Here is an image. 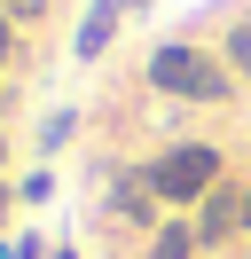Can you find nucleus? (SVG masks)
<instances>
[{
  "label": "nucleus",
  "instance_id": "obj_1",
  "mask_svg": "<svg viewBox=\"0 0 251 259\" xmlns=\"http://www.w3.org/2000/svg\"><path fill=\"white\" fill-rule=\"evenodd\" d=\"M149 87H165V95H188V102H228V71H220L204 48H181V39L149 55Z\"/></svg>",
  "mask_w": 251,
  "mask_h": 259
},
{
  "label": "nucleus",
  "instance_id": "obj_2",
  "mask_svg": "<svg viewBox=\"0 0 251 259\" xmlns=\"http://www.w3.org/2000/svg\"><path fill=\"white\" fill-rule=\"evenodd\" d=\"M149 189L165 196V204H188V196H212L220 189V157L204 142H188V149H165V157L149 165Z\"/></svg>",
  "mask_w": 251,
  "mask_h": 259
},
{
  "label": "nucleus",
  "instance_id": "obj_3",
  "mask_svg": "<svg viewBox=\"0 0 251 259\" xmlns=\"http://www.w3.org/2000/svg\"><path fill=\"white\" fill-rule=\"evenodd\" d=\"M228 228H243V196H235V189H212V196H204V220H196V236L212 243V236H228Z\"/></svg>",
  "mask_w": 251,
  "mask_h": 259
},
{
  "label": "nucleus",
  "instance_id": "obj_4",
  "mask_svg": "<svg viewBox=\"0 0 251 259\" xmlns=\"http://www.w3.org/2000/svg\"><path fill=\"white\" fill-rule=\"evenodd\" d=\"M118 8H126V0H94V8H87V24H78V55H102V48H110Z\"/></svg>",
  "mask_w": 251,
  "mask_h": 259
},
{
  "label": "nucleus",
  "instance_id": "obj_5",
  "mask_svg": "<svg viewBox=\"0 0 251 259\" xmlns=\"http://www.w3.org/2000/svg\"><path fill=\"white\" fill-rule=\"evenodd\" d=\"M149 196H157V189H149V173H141V181H126V189L110 196V212H118V220H134V228H141V220H149Z\"/></svg>",
  "mask_w": 251,
  "mask_h": 259
},
{
  "label": "nucleus",
  "instance_id": "obj_6",
  "mask_svg": "<svg viewBox=\"0 0 251 259\" xmlns=\"http://www.w3.org/2000/svg\"><path fill=\"white\" fill-rule=\"evenodd\" d=\"M196 243H204L196 228H165V236H157V251H149V259H196Z\"/></svg>",
  "mask_w": 251,
  "mask_h": 259
},
{
  "label": "nucleus",
  "instance_id": "obj_7",
  "mask_svg": "<svg viewBox=\"0 0 251 259\" xmlns=\"http://www.w3.org/2000/svg\"><path fill=\"white\" fill-rule=\"evenodd\" d=\"M228 55H235V63H251V24H235V39H228Z\"/></svg>",
  "mask_w": 251,
  "mask_h": 259
},
{
  "label": "nucleus",
  "instance_id": "obj_8",
  "mask_svg": "<svg viewBox=\"0 0 251 259\" xmlns=\"http://www.w3.org/2000/svg\"><path fill=\"white\" fill-rule=\"evenodd\" d=\"M39 8H47V0H8V16H16V24H31Z\"/></svg>",
  "mask_w": 251,
  "mask_h": 259
},
{
  "label": "nucleus",
  "instance_id": "obj_9",
  "mask_svg": "<svg viewBox=\"0 0 251 259\" xmlns=\"http://www.w3.org/2000/svg\"><path fill=\"white\" fill-rule=\"evenodd\" d=\"M8 48H16V32H8V16H0V63H8Z\"/></svg>",
  "mask_w": 251,
  "mask_h": 259
},
{
  "label": "nucleus",
  "instance_id": "obj_10",
  "mask_svg": "<svg viewBox=\"0 0 251 259\" xmlns=\"http://www.w3.org/2000/svg\"><path fill=\"white\" fill-rule=\"evenodd\" d=\"M243 228H251V189H243Z\"/></svg>",
  "mask_w": 251,
  "mask_h": 259
},
{
  "label": "nucleus",
  "instance_id": "obj_11",
  "mask_svg": "<svg viewBox=\"0 0 251 259\" xmlns=\"http://www.w3.org/2000/svg\"><path fill=\"white\" fill-rule=\"evenodd\" d=\"M0 212H8V189H0Z\"/></svg>",
  "mask_w": 251,
  "mask_h": 259
}]
</instances>
